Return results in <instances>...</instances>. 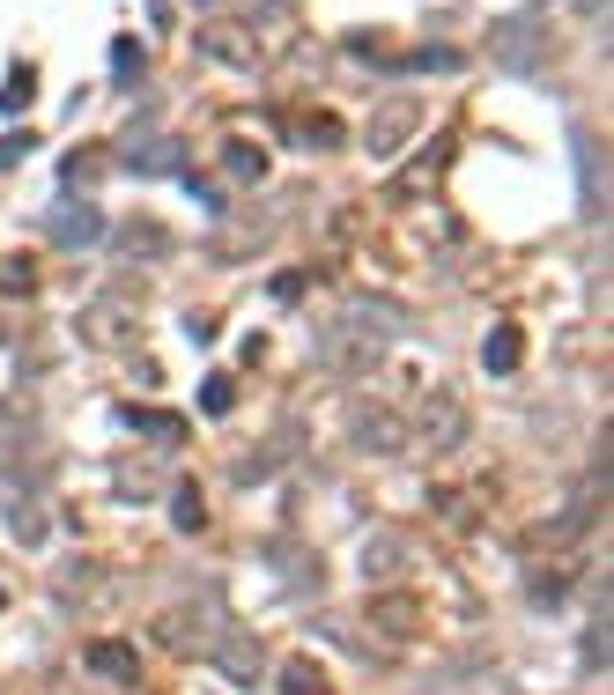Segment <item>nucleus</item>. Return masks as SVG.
Returning <instances> with one entry per match:
<instances>
[{"instance_id": "nucleus-20", "label": "nucleus", "mask_w": 614, "mask_h": 695, "mask_svg": "<svg viewBox=\"0 0 614 695\" xmlns=\"http://www.w3.org/2000/svg\"><path fill=\"white\" fill-rule=\"evenodd\" d=\"M0 607H8V599H0Z\"/></svg>"}, {"instance_id": "nucleus-8", "label": "nucleus", "mask_w": 614, "mask_h": 695, "mask_svg": "<svg viewBox=\"0 0 614 695\" xmlns=\"http://www.w3.org/2000/svg\"><path fill=\"white\" fill-rule=\"evenodd\" d=\"M222 171H230L237 185H259V178H267V156H259L252 141H230V148H222Z\"/></svg>"}, {"instance_id": "nucleus-16", "label": "nucleus", "mask_w": 614, "mask_h": 695, "mask_svg": "<svg viewBox=\"0 0 614 695\" xmlns=\"http://www.w3.org/2000/svg\"><path fill=\"white\" fill-rule=\"evenodd\" d=\"M111 74H119V82H134V74H141V45H134V37L111 45Z\"/></svg>"}, {"instance_id": "nucleus-15", "label": "nucleus", "mask_w": 614, "mask_h": 695, "mask_svg": "<svg viewBox=\"0 0 614 695\" xmlns=\"http://www.w3.org/2000/svg\"><path fill=\"white\" fill-rule=\"evenodd\" d=\"M0 289H8V296H30V289H37V267H30V259H8V267H0Z\"/></svg>"}, {"instance_id": "nucleus-2", "label": "nucleus", "mask_w": 614, "mask_h": 695, "mask_svg": "<svg viewBox=\"0 0 614 695\" xmlns=\"http://www.w3.org/2000/svg\"><path fill=\"white\" fill-rule=\"evenodd\" d=\"M274 688L282 695H333V673L319 659H282L274 666Z\"/></svg>"}, {"instance_id": "nucleus-10", "label": "nucleus", "mask_w": 614, "mask_h": 695, "mask_svg": "<svg viewBox=\"0 0 614 695\" xmlns=\"http://www.w3.org/2000/svg\"><path fill=\"white\" fill-rule=\"evenodd\" d=\"M356 437L370 444V452H400V437H407V429H400L393 415H356Z\"/></svg>"}, {"instance_id": "nucleus-1", "label": "nucleus", "mask_w": 614, "mask_h": 695, "mask_svg": "<svg viewBox=\"0 0 614 695\" xmlns=\"http://www.w3.org/2000/svg\"><path fill=\"white\" fill-rule=\"evenodd\" d=\"M89 673L111 688H134L141 681V659H134V644H89Z\"/></svg>"}, {"instance_id": "nucleus-7", "label": "nucleus", "mask_w": 614, "mask_h": 695, "mask_svg": "<svg viewBox=\"0 0 614 695\" xmlns=\"http://www.w3.org/2000/svg\"><path fill=\"white\" fill-rule=\"evenodd\" d=\"M415 119H422V104H393V111H385L378 126H370V156H385V148H393V141H400L407 126H415Z\"/></svg>"}, {"instance_id": "nucleus-3", "label": "nucleus", "mask_w": 614, "mask_h": 695, "mask_svg": "<svg viewBox=\"0 0 614 695\" xmlns=\"http://www.w3.org/2000/svg\"><path fill=\"white\" fill-rule=\"evenodd\" d=\"M215 659H222V673H230V681H259V673H267V659H259V644H252V636H230V644H222L215 651Z\"/></svg>"}, {"instance_id": "nucleus-14", "label": "nucleus", "mask_w": 614, "mask_h": 695, "mask_svg": "<svg viewBox=\"0 0 614 695\" xmlns=\"http://www.w3.org/2000/svg\"><path fill=\"white\" fill-rule=\"evenodd\" d=\"M0 111H8V119H15V111H30V67H15L8 82H0Z\"/></svg>"}, {"instance_id": "nucleus-5", "label": "nucleus", "mask_w": 614, "mask_h": 695, "mask_svg": "<svg viewBox=\"0 0 614 695\" xmlns=\"http://www.w3.org/2000/svg\"><path fill=\"white\" fill-rule=\"evenodd\" d=\"M518 355H526V348H518V326H496V333H489V348H481V363H489V378H511Z\"/></svg>"}, {"instance_id": "nucleus-18", "label": "nucleus", "mask_w": 614, "mask_h": 695, "mask_svg": "<svg viewBox=\"0 0 614 695\" xmlns=\"http://www.w3.org/2000/svg\"><path fill=\"white\" fill-rule=\"evenodd\" d=\"M296 296H304V274H296V267L274 274V304H296Z\"/></svg>"}, {"instance_id": "nucleus-19", "label": "nucleus", "mask_w": 614, "mask_h": 695, "mask_svg": "<svg viewBox=\"0 0 614 695\" xmlns=\"http://www.w3.org/2000/svg\"><path fill=\"white\" fill-rule=\"evenodd\" d=\"M200 8H215V0H200Z\"/></svg>"}, {"instance_id": "nucleus-11", "label": "nucleus", "mask_w": 614, "mask_h": 695, "mask_svg": "<svg viewBox=\"0 0 614 695\" xmlns=\"http://www.w3.org/2000/svg\"><path fill=\"white\" fill-rule=\"evenodd\" d=\"M230 407H237V378H230V370H215V378L208 385H200V415H230Z\"/></svg>"}, {"instance_id": "nucleus-4", "label": "nucleus", "mask_w": 614, "mask_h": 695, "mask_svg": "<svg viewBox=\"0 0 614 695\" xmlns=\"http://www.w3.org/2000/svg\"><path fill=\"white\" fill-rule=\"evenodd\" d=\"M171 525H178V533H208V503H200V488H193V481H178V488H171Z\"/></svg>"}, {"instance_id": "nucleus-13", "label": "nucleus", "mask_w": 614, "mask_h": 695, "mask_svg": "<svg viewBox=\"0 0 614 695\" xmlns=\"http://www.w3.org/2000/svg\"><path fill=\"white\" fill-rule=\"evenodd\" d=\"M370 622H378V629H415L422 614L407 607V599H370Z\"/></svg>"}, {"instance_id": "nucleus-17", "label": "nucleus", "mask_w": 614, "mask_h": 695, "mask_svg": "<svg viewBox=\"0 0 614 695\" xmlns=\"http://www.w3.org/2000/svg\"><path fill=\"white\" fill-rule=\"evenodd\" d=\"M15 540H30V548L45 540V518H37V503H15Z\"/></svg>"}, {"instance_id": "nucleus-12", "label": "nucleus", "mask_w": 614, "mask_h": 695, "mask_svg": "<svg viewBox=\"0 0 614 695\" xmlns=\"http://www.w3.org/2000/svg\"><path fill=\"white\" fill-rule=\"evenodd\" d=\"M119 422H126V429H148V437H185L178 415H148V407H119Z\"/></svg>"}, {"instance_id": "nucleus-6", "label": "nucleus", "mask_w": 614, "mask_h": 695, "mask_svg": "<svg viewBox=\"0 0 614 695\" xmlns=\"http://www.w3.org/2000/svg\"><path fill=\"white\" fill-rule=\"evenodd\" d=\"M52 244H74V252L97 244V215H89V208H60V215H52Z\"/></svg>"}, {"instance_id": "nucleus-9", "label": "nucleus", "mask_w": 614, "mask_h": 695, "mask_svg": "<svg viewBox=\"0 0 614 695\" xmlns=\"http://www.w3.org/2000/svg\"><path fill=\"white\" fill-rule=\"evenodd\" d=\"M119 252H148V259H156V252H171V237H163L148 215H134V222L119 230Z\"/></svg>"}]
</instances>
